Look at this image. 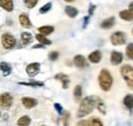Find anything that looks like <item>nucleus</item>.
<instances>
[{"mask_svg":"<svg viewBox=\"0 0 133 126\" xmlns=\"http://www.w3.org/2000/svg\"><path fill=\"white\" fill-rule=\"evenodd\" d=\"M0 70L3 72L4 76H8L11 72V67L7 63H0Z\"/></svg>","mask_w":133,"mask_h":126,"instance_id":"4be33fe9","label":"nucleus"},{"mask_svg":"<svg viewBox=\"0 0 133 126\" xmlns=\"http://www.w3.org/2000/svg\"><path fill=\"white\" fill-rule=\"evenodd\" d=\"M58 56H59V54H58L57 51H51V52H49V54H48V59H49L50 61H52V62L56 61L58 59Z\"/></svg>","mask_w":133,"mask_h":126,"instance_id":"7c9ffc66","label":"nucleus"},{"mask_svg":"<svg viewBox=\"0 0 133 126\" xmlns=\"http://www.w3.org/2000/svg\"><path fill=\"white\" fill-rule=\"evenodd\" d=\"M89 126H103L102 122L100 121L98 118H92L90 121H89Z\"/></svg>","mask_w":133,"mask_h":126,"instance_id":"bb28decb","label":"nucleus"},{"mask_svg":"<svg viewBox=\"0 0 133 126\" xmlns=\"http://www.w3.org/2000/svg\"><path fill=\"white\" fill-rule=\"evenodd\" d=\"M88 60L90 61V63L92 64H98L101 60V52L99 50H95V51L91 52L88 55Z\"/></svg>","mask_w":133,"mask_h":126,"instance_id":"f8f14e48","label":"nucleus"},{"mask_svg":"<svg viewBox=\"0 0 133 126\" xmlns=\"http://www.w3.org/2000/svg\"><path fill=\"white\" fill-rule=\"evenodd\" d=\"M31 123V118L27 115L21 117L18 120H17V126H29Z\"/></svg>","mask_w":133,"mask_h":126,"instance_id":"aec40b11","label":"nucleus"},{"mask_svg":"<svg viewBox=\"0 0 133 126\" xmlns=\"http://www.w3.org/2000/svg\"><path fill=\"white\" fill-rule=\"evenodd\" d=\"M126 54L127 56L133 61V43H129L126 47Z\"/></svg>","mask_w":133,"mask_h":126,"instance_id":"a878e982","label":"nucleus"},{"mask_svg":"<svg viewBox=\"0 0 133 126\" xmlns=\"http://www.w3.org/2000/svg\"><path fill=\"white\" fill-rule=\"evenodd\" d=\"M38 3V0H25V5L28 8H34Z\"/></svg>","mask_w":133,"mask_h":126,"instance_id":"cd10ccee","label":"nucleus"},{"mask_svg":"<svg viewBox=\"0 0 133 126\" xmlns=\"http://www.w3.org/2000/svg\"><path fill=\"white\" fill-rule=\"evenodd\" d=\"M18 20H19V24H21L24 28H28V29H29V28L32 27V23H31L29 16H27V15H25V14L21 15L19 17H18Z\"/></svg>","mask_w":133,"mask_h":126,"instance_id":"ddd939ff","label":"nucleus"},{"mask_svg":"<svg viewBox=\"0 0 133 126\" xmlns=\"http://www.w3.org/2000/svg\"><path fill=\"white\" fill-rule=\"evenodd\" d=\"M122 61H123V54L121 52L115 50L111 53V63H112V65L118 66V65L122 63Z\"/></svg>","mask_w":133,"mask_h":126,"instance_id":"6e6552de","label":"nucleus"},{"mask_svg":"<svg viewBox=\"0 0 133 126\" xmlns=\"http://www.w3.org/2000/svg\"><path fill=\"white\" fill-rule=\"evenodd\" d=\"M98 82H99L100 88L102 90L109 91L112 88V85H113V76H112V74L108 70L102 69L100 71L99 76H98Z\"/></svg>","mask_w":133,"mask_h":126,"instance_id":"f03ea898","label":"nucleus"},{"mask_svg":"<svg viewBox=\"0 0 133 126\" xmlns=\"http://www.w3.org/2000/svg\"><path fill=\"white\" fill-rule=\"evenodd\" d=\"M69 120H70V113L66 112V113L64 114V118H63L64 126H68V124H69Z\"/></svg>","mask_w":133,"mask_h":126,"instance_id":"2f4dec72","label":"nucleus"},{"mask_svg":"<svg viewBox=\"0 0 133 126\" xmlns=\"http://www.w3.org/2000/svg\"><path fill=\"white\" fill-rule=\"evenodd\" d=\"M111 42L113 45H123L126 42V35L123 32H115L111 36Z\"/></svg>","mask_w":133,"mask_h":126,"instance_id":"39448f33","label":"nucleus"},{"mask_svg":"<svg viewBox=\"0 0 133 126\" xmlns=\"http://www.w3.org/2000/svg\"><path fill=\"white\" fill-rule=\"evenodd\" d=\"M65 11H66V16H70V17H75L78 15V9L73 7V6H70V5L66 6V8H65Z\"/></svg>","mask_w":133,"mask_h":126,"instance_id":"412c9836","label":"nucleus"},{"mask_svg":"<svg viewBox=\"0 0 133 126\" xmlns=\"http://www.w3.org/2000/svg\"><path fill=\"white\" fill-rule=\"evenodd\" d=\"M19 85H27V86H33V87H36V86H43L44 83L43 82H38V81H33V82H21L18 83Z\"/></svg>","mask_w":133,"mask_h":126,"instance_id":"393cba45","label":"nucleus"},{"mask_svg":"<svg viewBox=\"0 0 133 126\" xmlns=\"http://www.w3.org/2000/svg\"><path fill=\"white\" fill-rule=\"evenodd\" d=\"M50 8H51V2H48V3H46V4H44L41 8H40V14H45V12H47V11H49Z\"/></svg>","mask_w":133,"mask_h":126,"instance_id":"c756f323","label":"nucleus"},{"mask_svg":"<svg viewBox=\"0 0 133 126\" xmlns=\"http://www.w3.org/2000/svg\"><path fill=\"white\" fill-rule=\"evenodd\" d=\"M36 39L41 43V44H46V45H49V44H51V41H50L49 39H47L44 35H42V34H37L36 35Z\"/></svg>","mask_w":133,"mask_h":126,"instance_id":"5701e85b","label":"nucleus"},{"mask_svg":"<svg viewBox=\"0 0 133 126\" xmlns=\"http://www.w3.org/2000/svg\"><path fill=\"white\" fill-rule=\"evenodd\" d=\"M55 79L59 80L63 84V88L64 89H66L69 87V84H70V79H69V76L64 74V73H59V74H56L55 75Z\"/></svg>","mask_w":133,"mask_h":126,"instance_id":"9b49d317","label":"nucleus"},{"mask_svg":"<svg viewBox=\"0 0 133 126\" xmlns=\"http://www.w3.org/2000/svg\"><path fill=\"white\" fill-rule=\"evenodd\" d=\"M129 10L133 12V2H131V3L129 4Z\"/></svg>","mask_w":133,"mask_h":126,"instance_id":"c9c22d12","label":"nucleus"},{"mask_svg":"<svg viewBox=\"0 0 133 126\" xmlns=\"http://www.w3.org/2000/svg\"><path fill=\"white\" fill-rule=\"evenodd\" d=\"M12 105V96L5 92V93H2L0 95V107L3 109V110H8Z\"/></svg>","mask_w":133,"mask_h":126,"instance_id":"423d86ee","label":"nucleus"},{"mask_svg":"<svg viewBox=\"0 0 133 126\" xmlns=\"http://www.w3.org/2000/svg\"><path fill=\"white\" fill-rule=\"evenodd\" d=\"M1 42L3 47L6 49H11L16 46V38L10 34H3L1 37Z\"/></svg>","mask_w":133,"mask_h":126,"instance_id":"20e7f679","label":"nucleus"},{"mask_svg":"<svg viewBox=\"0 0 133 126\" xmlns=\"http://www.w3.org/2000/svg\"><path fill=\"white\" fill-rule=\"evenodd\" d=\"M32 40H33V37H32V35L30 33H28V32L22 33V35H21V41H22L23 44H25V45L26 44H29V43L32 42Z\"/></svg>","mask_w":133,"mask_h":126,"instance_id":"a211bd4d","label":"nucleus"},{"mask_svg":"<svg viewBox=\"0 0 133 126\" xmlns=\"http://www.w3.org/2000/svg\"><path fill=\"white\" fill-rule=\"evenodd\" d=\"M119 16H120L122 20L126 21V22H131V21H133V12L130 11L129 9L120 11V12H119Z\"/></svg>","mask_w":133,"mask_h":126,"instance_id":"4468645a","label":"nucleus"},{"mask_svg":"<svg viewBox=\"0 0 133 126\" xmlns=\"http://www.w3.org/2000/svg\"><path fill=\"white\" fill-rule=\"evenodd\" d=\"M97 100H98V97H95V96H87L83 98L77 112V117L83 118L88 114H90L93 111V109L96 107Z\"/></svg>","mask_w":133,"mask_h":126,"instance_id":"f257e3e1","label":"nucleus"},{"mask_svg":"<svg viewBox=\"0 0 133 126\" xmlns=\"http://www.w3.org/2000/svg\"><path fill=\"white\" fill-rule=\"evenodd\" d=\"M88 20H89V16H86L84 17V24H83V28H85L87 26V23H88Z\"/></svg>","mask_w":133,"mask_h":126,"instance_id":"72a5a7b5","label":"nucleus"},{"mask_svg":"<svg viewBox=\"0 0 133 126\" xmlns=\"http://www.w3.org/2000/svg\"><path fill=\"white\" fill-rule=\"evenodd\" d=\"M38 31L39 34H42V35H49L52 32L54 31V28L52 26H42V27H39L38 28Z\"/></svg>","mask_w":133,"mask_h":126,"instance_id":"6ab92c4d","label":"nucleus"},{"mask_svg":"<svg viewBox=\"0 0 133 126\" xmlns=\"http://www.w3.org/2000/svg\"><path fill=\"white\" fill-rule=\"evenodd\" d=\"M96 108L98 109L100 113H102V114H105V107H104V104L102 103V100H100L99 98H98V100H97V103H96Z\"/></svg>","mask_w":133,"mask_h":126,"instance_id":"c85d7f7f","label":"nucleus"},{"mask_svg":"<svg viewBox=\"0 0 133 126\" xmlns=\"http://www.w3.org/2000/svg\"><path fill=\"white\" fill-rule=\"evenodd\" d=\"M66 2H73V1H75V0H65Z\"/></svg>","mask_w":133,"mask_h":126,"instance_id":"e433bc0d","label":"nucleus"},{"mask_svg":"<svg viewBox=\"0 0 133 126\" xmlns=\"http://www.w3.org/2000/svg\"><path fill=\"white\" fill-rule=\"evenodd\" d=\"M132 33H133V30H132Z\"/></svg>","mask_w":133,"mask_h":126,"instance_id":"4c0bfd02","label":"nucleus"},{"mask_svg":"<svg viewBox=\"0 0 133 126\" xmlns=\"http://www.w3.org/2000/svg\"><path fill=\"white\" fill-rule=\"evenodd\" d=\"M73 62H74V65H75L77 68H79V69H83V68H85V67L87 66L86 59L84 58L83 55H81V54L76 55V56L74 58Z\"/></svg>","mask_w":133,"mask_h":126,"instance_id":"9d476101","label":"nucleus"},{"mask_svg":"<svg viewBox=\"0 0 133 126\" xmlns=\"http://www.w3.org/2000/svg\"><path fill=\"white\" fill-rule=\"evenodd\" d=\"M0 6L3 9H5L6 11H12L14 2H12V0H0Z\"/></svg>","mask_w":133,"mask_h":126,"instance_id":"2eb2a0df","label":"nucleus"},{"mask_svg":"<svg viewBox=\"0 0 133 126\" xmlns=\"http://www.w3.org/2000/svg\"><path fill=\"white\" fill-rule=\"evenodd\" d=\"M121 75L125 80L129 88L133 90V67L130 65H124L121 68Z\"/></svg>","mask_w":133,"mask_h":126,"instance_id":"7ed1b4c3","label":"nucleus"},{"mask_svg":"<svg viewBox=\"0 0 133 126\" xmlns=\"http://www.w3.org/2000/svg\"><path fill=\"white\" fill-rule=\"evenodd\" d=\"M94 9H95V6H94V5H91V6H90V9H89V15H92Z\"/></svg>","mask_w":133,"mask_h":126,"instance_id":"f704fd0d","label":"nucleus"},{"mask_svg":"<svg viewBox=\"0 0 133 126\" xmlns=\"http://www.w3.org/2000/svg\"><path fill=\"white\" fill-rule=\"evenodd\" d=\"M40 71V64L39 63H32L30 65H28L26 72L30 77H34L36 76Z\"/></svg>","mask_w":133,"mask_h":126,"instance_id":"0eeeda50","label":"nucleus"},{"mask_svg":"<svg viewBox=\"0 0 133 126\" xmlns=\"http://www.w3.org/2000/svg\"><path fill=\"white\" fill-rule=\"evenodd\" d=\"M0 115H1V113H0Z\"/></svg>","mask_w":133,"mask_h":126,"instance_id":"58836bf2","label":"nucleus"},{"mask_svg":"<svg viewBox=\"0 0 133 126\" xmlns=\"http://www.w3.org/2000/svg\"><path fill=\"white\" fill-rule=\"evenodd\" d=\"M114 25H115V17H109L101 22L100 27L102 29H111Z\"/></svg>","mask_w":133,"mask_h":126,"instance_id":"dca6fc26","label":"nucleus"},{"mask_svg":"<svg viewBox=\"0 0 133 126\" xmlns=\"http://www.w3.org/2000/svg\"><path fill=\"white\" fill-rule=\"evenodd\" d=\"M22 104L25 108L27 109H32L34 107L37 106V99H35L33 97H23L22 98Z\"/></svg>","mask_w":133,"mask_h":126,"instance_id":"1a4fd4ad","label":"nucleus"},{"mask_svg":"<svg viewBox=\"0 0 133 126\" xmlns=\"http://www.w3.org/2000/svg\"><path fill=\"white\" fill-rule=\"evenodd\" d=\"M82 96V87L81 85H77L74 89V97L76 99H80Z\"/></svg>","mask_w":133,"mask_h":126,"instance_id":"b1692460","label":"nucleus"},{"mask_svg":"<svg viewBox=\"0 0 133 126\" xmlns=\"http://www.w3.org/2000/svg\"><path fill=\"white\" fill-rule=\"evenodd\" d=\"M54 108H55V110L57 111L58 114H62L63 113V107L59 104H54Z\"/></svg>","mask_w":133,"mask_h":126,"instance_id":"473e14b6","label":"nucleus"},{"mask_svg":"<svg viewBox=\"0 0 133 126\" xmlns=\"http://www.w3.org/2000/svg\"><path fill=\"white\" fill-rule=\"evenodd\" d=\"M123 104L124 106L128 109V110H132L133 109V95H127L124 99H123Z\"/></svg>","mask_w":133,"mask_h":126,"instance_id":"f3484780","label":"nucleus"}]
</instances>
